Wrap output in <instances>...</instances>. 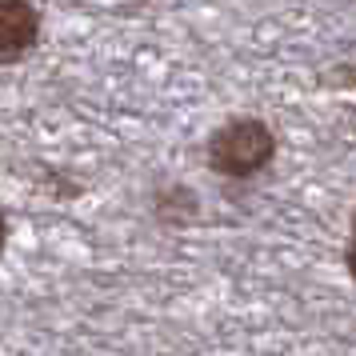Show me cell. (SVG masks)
I'll return each mask as SVG.
<instances>
[{"label": "cell", "mask_w": 356, "mask_h": 356, "mask_svg": "<svg viewBox=\"0 0 356 356\" xmlns=\"http://www.w3.org/2000/svg\"><path fill=\"white\" fill-rule=\"evenodd\" d=\"M204 161H209V168L216 177L225 180H252L276 161V132L264 120H257V116L228 120V124H220L209 136Z\"/></svg>", "instance_id": "obj_1"}, {"label": "cell", "mask_w": 356, "mask_h": 356, "mask_svg": "<svg viewBox=\"0 0 356 356\" xmlns=\"http://www.w3.org/2000/svg\"><path fill=\"white\" fill-rule=\"evenodd\" d=\"M40 44V13L33 0H0V65H17Z\"/></svg>", "instance_id": "obj_2"}, {"label": "cell", "mask_w": 356, "mask_h": 356, "mask_svg": "<svg viewBox=\"0 0 356 356\" xmlns=\"http://www.w3.org/2000/svg\"><path fill=\"white\" fill-rule=\"evenodd\" d=\"M152 212H156V220H161L164 228H184V225H193L196 216H200V200H196L193 188H184V184H168V188L156 193Z\"/></svg>", "instance_id": "obj_3"}, {"label": "cell", "mask_w": 356, "mask_h": 356, "mask_svg": "<svg viewBox=\"0 0 356 356\" xmlns=\"http://www.w3.org/2000/svg\"><path fill=\"white\" fill-rule=\"evenodd\" d=\"M4 244H8V220H4V212H0V252H4Z\"/></svg>", "instance_id": "obj_4"}]
</instances>
